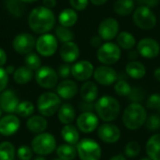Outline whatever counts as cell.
<instances>
[{
    "mask_svg": "<svg viewBox=\"0 0 160 160\" xmlns=\"http://www.w3.org/2000/svg\"><path fill=\"white\" fill-rule=\"evenodd\" d=\"M154 76H155V78H156L158 82H160V68H158L155 70Z\"/></svg>",
    "mask_w": 160,
    "mask_h": 160,
    "instance_id": "54",
    "label": "cell"
},
{
    "mask_svg": "<svg viewBox=\"0 0 160 160\" xmlns=\"http://www.w3.org/2000/svg\"><path fill=\"white\" fill-rule=\"evenodd\" d=\"M128 98L133 102L139 103V102H141L144 98V94H143V91L141 88H137L136 87V88H132L131 93L129 94Z\"/></svg>",
    "mask_w": 160,
    "mask_h": 160,
    "instance_id": "43",
    "label": "cell"
},
{
    "mask_svg": "<svg viewBox=\"0 0 160 160\" xmlns=\"http://www.w3.org/2000/svg\"><path fill=\"white\" fill-rule=\"evenodd\" d=\"M93 5H95V6H102V5H104L108 0H89Z\"/></svg>",
    "mask_w": 160,
    "mask_h": 160,
    "instance_id": "51",
    "label": "cell"
},
{
    "mask_svg": "<svg viewBox=\"0 0 160 160\" xmlns=\"http://www.w3.org/2000/svg\"><path fill=\"white\" fill-rule=\"evenodd\" d=\"M56 92L60 98L69 99L75 97L78 93V86L76 82L71 80H64L57 85Z\"/></svg>",
    "mask_w": 160,
    "mask_h": 160,
    "instance_id": "21",
    "label": "cell"
},
{
    "mask_svg": "<svg viewBox=\"0 0 160 160\" xmlns=\"http://www.w3.org/2000/svg\"><path fill=\"white\" fill-rule=\"evenodd\" d=\"M131 90L132 87L130 86V84L123 80L118 81L114 85V91L120 97H128L131 93Z\"/></svg>",
    "mask_w": 160,
    "mask_h": 160,
    "instance_id": "38",
    "label": "cell"
},
{
    "mask_svg": "<svg viewBox=\"0 0 160 160\" xmlns=\"http://www.w3.org/2000/svg\"><path fill=\"white\" fill-rule=\"evenodd\" d=\"M56 154L58 158L62 160H73L76 158L77 149L71 144H61L56 149Z\"/></svg>",
    "mask_w": 160,
    "mask_h": 160,
    "instance_id": "32",
    "label": "cell"
},
{
    "mask_svg": "<svg viewBox=\"0 0 160 160\" xmlns=\"http://www.w3.org/2000/svg\"><path fill=\"white\" fill-rule=\"evenodd\" d=\"M48 127L47 120L40 115L31 116L26 122V128L32 132L36 134L43 133Z\"/></svg>",
    "mask_w": 160,
    "mask_h": 160,
    "instance_id": "23",
    "label": "cell"
},
{
    "mask_svg": "<svg viewBox=\"0 0 160 160\" xmlns=\"http://www.w3.org/2000/svg\"><path fill=\"white\" fill-rule=\"evenodd\" d=\"M17 156L20 160H30L33 157V150L27 145H22L17 151Z\"/></svg>",
    "mask_w": 160,
    "mask_h": 160,
    "instance_id": "41",
    "label": "cell"
},
{
    "mask_svg": "<svg viewBox=\"0 0 160 160\" xmlns=\"http://www.w3.org/2000/svg\"><path fill=\"white\" fill-rule=\"evenodd\" d=\"M119 22L116 19L109 17L100 22L98 28V35L102 38V40L110 41L117 37L119 34Z\"/></svg>",
    "mask_w": 160,
    "mask_h": 160,
    "instance_id": "10",
    "label": "cell"
},
{
    "mask_svg": "<svg viewBox=\"0 0 160 160\" xmlns=\"http://www.w3.org/2000/svg\"><path fill=\"white\" fill-rule=\"evenodd\" d=\"M137 51L142 57L153 59L158 56L160 53V45L154 38H144L138 42Z\"/></svg>",
    "mask_w": 160,
    "mask_h": 160,
    "instance_id": "12",
    "label": "cell"
},
{
    "mask_svg": "<svg viewBox=\"0 0 160 160\" xmlns=\"http://www.w3.org/2000/svg\"><path fill=\"white\" fill-rule=\"evenodd\" d=\"M77 153L81 160H99L101 158L99 144L90 139H83L78 142Z\"/></svg>",
    "mask_w": 160,
    "mask_h": 160,
    "instance_id": "8",
    "label": "cell"
},
{
    "mask_svg": "<svg viewBox=\"0 0 160 160\" xmlns=\"http://www.w3.org/2000/svg\"><path fill=\"white\" fill-rule=\"evenodd\" d=\"M159 3L160 0H143V4L150 8H157L159 5Z\"/></svg>",
    "mask_w": 160,
    "mask_h": 160,
    "instance_id": "48",
    "label": "cell"
},
{
    "mask_svg": "<svg viewBox=\"0 0 160 160\" xmlns=\"http://www.w3.org/2000/svg\"><path fill=\"white\" fill-rule=\"evenodd\" d=\"M58 119L64 125H70L75 119V110L72 105L65 103L58 110Z\"/></svg>",
    "mask_w": 160,
    "mask_h": 160,
    "instance_id": "28",
    "label": "cell"
},
{
    "mask_svg": "<svg viewBox=\"0 0 160 160\" xmlns=\"http://www.w3.org/2000/svg\"><path fill=\"white\" fill-rule=\"evenodd\" d=\"M146 106L150 110H160V95L159 94H154L151 95L147 101Z\"/></svg>",
    "mask_w": 160,
    "mask_h": 160,
    "instance_id": "42",
    "label": "cell"
},
{
    "mask_svg": "<svg viewBox=\"0 0 160 160\" xmlns=\"http://www.w3.org/2000/svg\"><path fill=\"white\" fill-rule=\"evenodd\" d=\"M8 74L7 73L6 69L0 68V93H2L5 88L7 87L8 82Z\"/></svg>",
    "mask_w": 160,
    "mask_h": 160,
    "instance_id": "46",
    "label": "cell"
},
{
    "mask_svg": "<svg viewBox=\"0 0 160 160\" xmlns=\"http://www.w3.org/2000/svg\"><path fill=\"white\" fill-rule=\"evenodd\" d=\"M80 94H81V97L84 102L92 103L98 98V88L95 82L88 81V82H85L82 85Z\"/></svg>",
    "mask_w": 160,
    "mask_h": 160,
    "instance_id": "22",
    "label": "cell"
},
{
    "mask_svg": "<svg viewBox=\"0 0 160 160\" xmlns=\"http://www.w3.org/2000/svg\"><path fill=\"white\" fill-rule=\"evenodd\" d=\"M34 160H47V159H46L45 158H43V157H41V156H40V157H38V158H36Z\"/></svg>",
    "mask_w": 160,
    "mask_h": 160,
    "instance_id": "56",
    "label": "cell"
},
{
    "mask_svg": "<svg viewBox=\"0 0 160 160\" xmlns=\"http://www.w3.org/2000/svg\"><path fill=\"white\" fill-rule=\"evenodd\" d=\"M19 98L12 90H4L0 94V108L6 112H16L19 105Z\"/></svg>",
    "mask_w": 160,
    "mask_h": 160,
    "instance_id": "18",
    "label": "cell"
},
{
    "mask_svg": "<svg viewBox=\"0 0 160 160\" xmlns=\"http://www.w3.org/2000/svg\"><path fill=\"white\" fill-rule=\"evenodd\" d=\"M141 153V145L137 142H130L125 147V154L128 158H134Z\"/></svg>",
    "mask_w": 160,
    "mask_h": 160,
    "instance_id": "39",
    "label": "cell"
},
{
    "mask_svg": "<svg viewBox=\"0 0 160 160\" xmlns=\"http://www.w3.org/2000/svg\"><path fill=\"white\" fill-rule=\"evenodd\" d=\"M116 44L123 50H131L136 45V38L131 33L123 31L117 35Z\"/></svg>",
    "mask_w": 160,
    "mask_h": 160,
    "instance_id": "29",
    "label": "cell"
},
{
    "mask_svg": "<svg viewBox=\"0 0 160 160\" xmlns=\"http://www.w3.org/2000/svg\"><path fill=\"white\" fill-rule=\"evenodd\" d=\"M28 24L35 33L47 34L55 24L54 13L46 7L35 8L28 16Z\"/></svg>",
    "mask_w": 160,
    "mask_h": 160,
    "instance_id": "1",
    "label": "cell"
},
{
    "mask_svg": "<svg viewBox=\"0 0 160 160\" xmlns=\"http://www.w3.org/2000/svg\"><path fill=\"white\" fill-rule=\"evenodd\" d=\"M133 22L140 29L148 31L156 26L157 16L150 8L140 6L133 12Z\"/></svg>",
    "mask_w": 160,
    "mask_h": 160,
    "instance_id": "5",
    "label": "cell"
},
{
    "mask_svg": "<svg viewBox=\"0 0 160 160\" xmlns=\"http://www.w3.org/2000/svg\"><path fill=\"white\" fill-rule=\"evenodd\" d=\"M98 135L102 142L106 143H114L119 141L121 131L117 126L110 123H105L98 128Z\"/></svg>",
    "mask_w": 160,
    "mask_h": 160,
    "instance_id": "16",
    "label": "cell"
},
{
    "mask_svg": "<svg viewBox=\"0 0 160 160\" xmlns=\"http://www.w3.org/2000/svg\"><path fill=\"white\" fill-rule=\"evenodd\" d=\"M98 60L105 66H111L117 63L121 57V48L111 41L103 43L97 52Z\"/></svg>",
    "mask_w": 160,
    "mask_h": 160,
    "instance_id": "7",
    "label": "cell"
},
{
    "mask_svg": "<svg viewBox=\"0 0 160 160\" xmlns=\"http://www.w3.org/2000/svg\"><path fill=\"white\" fill-rule=\"evenodd\" d=\"M53 160H62V159H60V158H56V159H53Z\"/></svg>",
    "mask_w": 160,
    "mask_h": 160,
    "instance_id": "59",
    "label": "cell"
},
{
    "mask_svg": "<svg viewBox=\"0 0 160 160\" xmlns=\"http://www.w3.org/2000/svg\"><path fill=\"white\" fill-rule=\"evenodd\" d=\"M58 76L63 78V79H66L68 78L70 74H71V67L68 65V64H62L59 66L58 68Z\"/></svg>",
    "mask_w": 160,
    "mask_h": 160,
    "instance_id": "45",
    "label": "cell"
},
{
    "mask_svg": "<svg viewBox=\"0 0 160 160\" xmlns=\"http://www.w3.org/2000/svg\"><path fill=\"white\" fill-rule=\"evenodd\" d=\"M36 82L40 87L50 89L57 84L58 74L53 68L48 66L40 67L36 73Z\"/></svg>",
    "mask_w": 160,
    "mask_h": 160,
    "instance_id": "11",
    "label": "cell"
},
{
    "mask_svg": "<svg viewBox=\"0 0 160 160\" xmlns=\"http://www.w3.org/2000/svg\"><path fill=\"white\" fill-rule=\"evenodd\" d=\"M94 74V66L87 60H82L71 67V75L80 82L87 81Z\"/></svg>",
    "mask_w": 160,
    "mask_h": 160,
    "instance_id": "14",
    "label": "cell"
},
{
    "mask_svg": "<svg viewBox=\"0 0 160 160\" xmlns=\"http://www.w3.org/2000/svg\"><path fill=\"white\" fill-rule=\"evenodd\" d=\"M60 56L65 63H73L80 56V48L73 41L63 43L60 48Z\"/></svg>",
    "mask_w": 160,
    "mask_h": 160,
    "instance_id": "20",
    "label": "cell"
},
{
    "mask_svg": "<svg viewBox=\"0 0 160 160\" xmlns=\"http://www.w3.org/2000/svg\"><path fill=\"white\" fill-rule=\"evenodd\" d=\"M24 62H25V66L31 70H38L41 66V60L39 56L34 52L27 53L25 56Z\"/></svg>",
    "mask_w": 160,
    "mask_h": 160,
    "instance_id": "37",
    "label": "cell"
},
{
    "mask_svg": "<svg viewBox=\"0 0 160 160\" xmlns=\"http://www.w3.org/2000/svg\"><path fill=\"white\" fill-rule=\"evenodd\" d=\"M126 72L129 77L139 80L145 76L146 68L143 64L139 61H130L126 66Z\"/></svg>",
    "mask_w": 160,
    "mask_h": 160,
    "instance_id": "25",
    "label": "cell"
},
{
    "mask_svg": "<svg viewBox=\"0 0 160 160\" xmlns=\"http://www.w3.org/2000/svg\"><path fill=\"white\" fill-rule=\"evenodd\" d=\"M147 119L146 111L140 103L132 102L129 104L123 114V123L127 128L136 130L145 124Z\"/></svg>",
    "mask_w": 160,
    "mask_h": 160,
    "instance_id": "3",
    "label": "cell"
},
{
    "mask_svg": "<svg viewBox=\"0 0 160 160\" xmlns=\"http://www.w3.org/2000/svg\"><path fill=\"white\" fill-rule=\"evenodd\" d=\"M43 5L48 8H52L56 6V0H42Z\"/></svg>",
    "mask_w": 160,
    "mask_h": 160,
    "instance_id": "50",
    "label": "cell"
},
{
    "mask_svg": "<svg viewBox=\"0 0 160 160\" xmlns=\"http://www.w3.org/2000/svg\"><path fill=\"white\" fill-rule=\"evenodd\" d=\"M0 116H1V110H0Z\"/></svg>",
    "mask_w": 160,
    "mask_h": 160,
    "instance_id": "60",
    "label": "cell"
},
{
    "mask_svg": "<svg viewBox=\"0 0 160 160\" xmlns=\"http://www.w3.org/2000/svg\"><path fill=\"white\" fill-rule=\"evenodd\" d=\"M6 63H7V53L2 48H0V68L3 67Z\"/></svg>",
    "mask_w": 160,
    "mask_h": 160,
    "instance_id": "49",
    "label": "cell"
},
{
    "mask_svg": "<svg viewBox=\"0 0 160 160\" xmlns=\"http://www.w3.org/2000/svg\"><path fill=\"white\" fill-rule=\"evenodd\" d=\"M61 136L66 142L71 145L77 144L80 140L79 131L72 125H66L61 130Z\"/></svg>",
    "mask_w": 160,
    "mask_h": 160,
    "instance_id": "30",
    "label": "cell"
},
{
    "mask_svg": "<svg viewBox=\"0 0 160 160\" xmlns=\"http://www.w3.org/2000/svg\"><path fill=\"white\" fill-rule=\"evenodd\" d=\"M134 2H138V3H143V0H133Z\"/></svg>",
    "mask_w": 160,
    "mask_h": 160,
    "instance_id": "57",
    "label": "cell"
},
{
    "mask_svg": "<svg viewBox=\"0 0 160 160\" xmlns=\"http://www.w3.org/2000/svg\"><path fill=\"white\" fill-rule=\"evenodd\" d=\"M61 105V100L58 95L46 92L39 96L38 99V110L41 115L46 117L52 116L56 112H58Z\"/></svg>",
    "mask_w": 160,
    "mask_h": 160,
    "instance_id": "4",
    "label": "cell"
},
{
    "mask_svg": "<svg viewBox=\"0 0 160 160\" xmlns=\"http://www.w3.org/2000/svg\"><path fill=\"white\" fill-rule=\"evenodd\" d=\"M141 160H152L150 158H142Z\"/></svg>",
    "mask_w": 160,
    "mask_h": 160,
    "instance_id": "58",
    "label": "cell"
},
{
    "mask_svg": "<svg viewBox=\"0 0 160 160\" xmlns=\"http://www.w3.org/2000/svg\"><path fill=\"white\" fill-rule=\"evenodd\" d=\"M23 3H33V2H36L38 0H22Z\"/></svg>",
    "mask_w": 160,
    "mask_h": 160,
    "instance_id": "55",
    "label": "cell"
},
{
    "mask_svg": "<svg viewBox=\"0 0 160 160\" xmlns=\"http://www.w3.org/2000/svg\"><path fill=\"white\" fill-rule=\"evenodd\" d=\"M110 160H128L123 155H116V156H113L112 158H111Z\"/></svg>",
    "mask_w": 160,
    "mask_h": 160,
    "instance_id": "52",
    "label": "cell"
},
{
    "mask_svg": "<svg viewBox=\"0 0 160 160\" xmlns=\"http://www.w3.org/2000/svg\"><path fill=\"white\" fill-rule=\"evenodd\" d=\"M113 10L119 16H128L135 10V2L133 0H116Z\"/></svg>",
    "mask_w": 160,
    "mask_h": 160,
    "instance_id": "26",
    "label": "cell"
},
{
    "mask_svg": "<svg viewBox=\"0 0 160 160\" xmlns=\"http://www.w3.org/2000/svg\"><path fill=\"white\" fill-rule=\"evenodd\" d=\"M94 78L95 80L101 85L108 86L112 85L117 80V73L116 71L109 67V66H101L97 68L94 70Z\"/></svg>",
    "mask_w": 160,
    "mask_h": 160,
    "instance_id": "15",
    "label": "cell"
},
{
    "mask_svg": "<svg viewBox=\"0 0 160 160\" xmlns=\"http://www.w3.org/2000/svg\"><path fill=\"white\" fill-rule=\"evenodd\" d=\"M35 46H36L35 38L27 33L17 35L12 41L13 49L15 50L16 52L20 54H27L31 52Z\"/></svg>",
    "mask_w": 160,
    "mask_h": 160,
    "instance_id": "13",
    "label": "cell"
},
{
    "mask_svg": "<svg viewBox=\"0 0 160 160\" xmlns=\"http://www.w3.org/2000/svg\"><path fill=\"white\" fill-rule=\"evenodd\" d=\"M33 78V70L27 67H21L13 73V80L18 84H26Z\"/></svg>",
    "mask_w": 160,
    "mask_h": 160,
    "instance_id": "31",
    "label": "cell"
},
{
    "mask_svg": "<svg viewBox=\"0 0 160 160\" xmlns=\"http://www.w3.org/2000/svg\"><path fill=\"white\" fill-rule=\"evenodd\" d=\"M95 110L101 120L104 122H112L120 113V104L116 98L111 96H103L95 104Z\"/></svg>",
    "mask_w": 160,
    "mask_h": 160,
    "instance_id": "2",
    "label": "cell"
},
{
    "mask_svg": "<svg viewBox=\"0 0 160 160\" xmlns=\"http://www.w3.org/2000/svg\"><path fill=\"white\" fill-rule=\"evenodd\" d=\"M77 127L83 133H91L98 127V118L92 112H84L79 115Z\"/></svg>",
    "mask_w": 160,
    "mask_h": 160,
    "instance_id": "17",
    "label": "cell"
},
{
    "mask_svg": "<svg viewBox=\"0 0 160 160\" xmlns=\"http://www.w3.org/2000/svg\"><path fill=\"white\" fill-rule=\"evenodd\" d=\"M5 4L8 12L13 16L21 17L25 11V6L22 0H6Z\"/></svg>",
    "mask_w": 160,
    "mask_h": 160,
    "instance_id": "33",
    "label": "cell"
},
{
    "mask_svg": "<svg viewBox=\"0 0 160 160\" xmlns=\"http://www.w3.org/2000/svg\"><path fill=\"white\" fill-rule=\"evenodd\" d=\"M90 43L93 47H98L99 48L102 45V38L98 35L93 36L90 39Z\"/></svg>",
    "mask_w": 160,
    "mask_h": 160,
    "instance_id": "47",
    "label": "cell"
},
{
    "mask_svg": "<svg viewBox=\"0 0 160 160\" xmlns=\"http://www.w3.org/2000/svg\"><path fill=\"white\" fill-rule=\"evenodd\" d=\"M146 153L152 160H160V134H155L146 143Z\"/></svg>",
    "mask_w": 160,
    "mask_h": 160,
    "instance_id": "24",
    "label": "cell"
},
{
    "mask_svg": "<svg viewBox=\"0 0 160 160\" xmlns=\"http://www.w3.org/2000/svg\"><path fill=\"white\" fill-rule=\"evenodd\" d=\"M15 158V147L9 142L0 143V160H13Z\"/></svg>",
    "mask_w": 160,
    "mask_h": 160,
    "instance_id": "34",
    "label": "cell"
},
{
    "mask_svg": "<svg viewBox=\"0 0 160 160\" xmlns=\"http://www.w3.org/2000/svg\"><path fill=\"white\" fill-rule=\"evenodd\" d=\"M15 70L16 69H15V68L13 66H8L7 68H6V71H7L8 74H12V73H14Z\"/></svg>",
    "mask_w": 160,
    "mask_h": 160,
    "instance_id": "53",
    "label": "cell"
},
{
    "mask_svg": "<svg viewBox=\"0 0 160 160\" xmlns=\"http://www.w3.org/2000/svg\"><path fill=\"white\" fill-rule=\"evenodd\" d=\"M70 6L75 10H83L87 8L89 0H69Z\"/></svg>",
    "mask_w": 160,
    "mask_h": 160,
    "instance_id": "44",
    "label": "cell"
},
{
    "mask_svg": "<svg viewBox=\"0 0 160 160\" xmlns=\"http://www.w3.org/2000/svg\"><path fill=\"white\" fill-rule=\"evenodd\" d=\"M32 150L38 156H47L52 153L56 148L55 138L50 133L38 134L31 142Z\"/></svg>",
    "mask_w": 160,
    "mask_h": 160,
    "instance_id": "6",
    "label": "cell"
},
{
    "mask_svg": "<svg viewBox=\"0 0 160 160\" xmlns=\"http://www.w3.org/2000/svg\"><path fill=\"white\" fill-rule=\"evenodd\" d=\"M58 48V41L56 37L52 34L41 35L36 42L37 52L45 57L52 56L55 53Z\"/></svg>",
    "mask_w": 160,
    "mask_h": 160,
    "instance_id": "9",
    "label": "cell"
},
{
    "mask_svg": "<svg viewBox=\"0 0 160 160\" xmlns=\"http://www.w3.org/2000/svg\"><path fill=\"white\" fill-rule=\"evenodd\" d=\"M35 111V107L32 102L30 101H22L19 103L17 109H16V113L22 117H29L33 114Z\"/></svg>",
    "mask_w": 160,
    "mask_h": 160,
    "instance_id": "36",
    "label": "cell"
},
{
    "mask_svg": "<svg viewBox=\"0 0 160 160\" xmlns=\"http://www.w3.org/2000/svg\"><path fill=\"white\" fill-rule=\"evenodd\" d=\"M20 128V120L16 115L8 114L0 120V134L3 136H11Z\"/></svg>",
    "mask_w": 160,
    "mask_h": 160,
    "instance_id": "19",
    "label": "cell"
},
{
    "mask_svg": "<svg viewBox=\"0 0 160 160\" xmlns=\"http://www.w3.org/2000/svg\"><path fill=\"white\" fill-rule=\"evenodd\" d=\"M58 21L60 25L69 28L77 22L78 14L73 8H66L60 12L58 16Z\"/></svg>",
    "mask_w": 160,
    "mask_h": 160,
    "instance_id": "27",
    "label": "cell"
},
{
    "mask_svg": "<svg viewBox=\"0 0 160 160\" xmlns=\"http://www.w3.org/2000/svg\"><path fill=\"white\" fill-rule=\"evenodd\" d=\"M145 127L151 131H157L160 128V116L158 114H152L145 121Z\"/></svg>",
    "mask_w": 160,
    "mask_h": 160,
    "instance_id": "40",
    "label": "cell"
},
{
    "mask_svg": "<svg viewBox=\"0 0 160 160\" xmlns=\"http://www.w3.org/2000/svg\"><path fill=\"white\" fill-rule=\"evenodd\" d=\"M55 36L56 38L62 43L69 42L74 39V33L68 27H65L62 25H58L55 28Z\"/></svg>",
    "mask_w": 160,
    "mask_h": 160,
    "instance_id": "35",
    "label": "cell"
}]
</instances>
